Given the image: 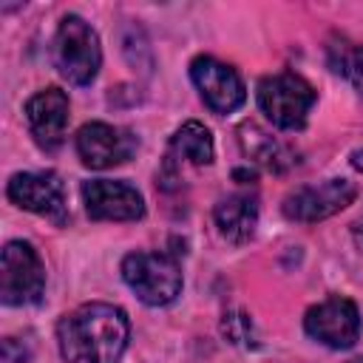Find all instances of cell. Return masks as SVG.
Wrapping results in <instances>:
<instances>
[{"instance_id":"1","label":"cell","mask_w":363,"mask_h":363,"mask_svg":"<svg viewBox=\"0 0 363 363\" xmlns=\"http://www.w3.org/2000/svg\"><path fill=\"white\" fill-rule=\"evenodd\" d=\"M128 315L113 303H82L57 323L60 354L68 363H119L128 346Z\"/></svg>"},{"instance_id":"2","label":"cell","mask_w":363,"mask_h":363,"mask_svg":"<svg viewBox=\"0 0 363 363\" xmlns=\"http://www.w3.org/2000/svg\"><path fill=\"white\" fill-rule=\"evenodd\" d=\"M122 278L147 306H167L182 292L179 261L167 252H130L122 261Z\"/></svg>"},{"instance_id":"3","label":"cell","mask_w":363,"mask_h":363,"mask_svg":"<svg viewBox=\"0 0 363 363\" xmlns=\"http://www.w3.org/2000/svg\"><path fill=\"white\" fill-rule=\"evenodd\" d=\"M102 62V48L96 31L77 14H65L60 20L57 37H54V65L60 74L74 85L94 82Z\"/></svg>"},{"instance_id":"4","label":"cell","mask_w":363,"mask_h":363,"mask_svg":"<svg viewBox=\"0 0 363 363\" xmlns=\"http://www.w3.org/2000/svg\"><path fill=\"white\" fill-rule=\"evenodd\" d=\"M315 99H318L315 88L292 71H281L258 82V108L267 113V119L275 128L284 130L303 128Z\"/></svg>"},{"instance_id":"5","label":"cell","mask_w":363,"mask_h":363,"mask_svg":"<svg viewBox=\"0 0 363 363\" xmlns=\"http://www.w3.org/2000/svg\"><path fill=\"white\" fill-rule=\"evenodd\" d=\"M45 289V267L28 241H9L0 255V298L9 306L37 303Z\"/></svg>"},{"instance_id":"6","label":"cell","mask_w":363,"mask_h":363,"mask_svg":"<svg viewBox=\"0 0 363 363\" xmlns=\"http://www.w3.org/2000/svg\"><path fill=\"white\" fill-rule=\"evenodd\" d=\"M354 196L357 187L349 179H326L320 184H303L284 199V216L301 224H315L349 207Z\"/></svg>"},{"instance_id":"7","label":"cell","mask_w":363,"mask_h":363,"mask_svg":"<svg viewBox=\"0 0 363 363\" xmlns=\"http://www.w3.org/2000/svg\"><path fill=\"white\" fill-rule=\"evenodd\" d=\"M303 329L329 349H352L360 337V312L354 301L332 295L306 312Z\"/></svg>"},{"instance_id":"8","label":"cell","mask_w":363,"mask_h":363,"mask_svg":"<svg viewBox=\"0 0 363 363\" xmlns=\"http://www.w3.org/2000/svg\"><path fill=\"white\" fill-rule=\"evenodd\" d=\"M190 79L199 88L204 105L216 113H230V111L241 108L247 99L244 82L235 74V68H230L227 62H221L216 57H207V54L196 57L190 62Z\"/></svg>"},{"instance_id":"9","label":"cell","mask_w":363,"mask_h":363,"mask_svg":"<svg viewBox=\"0 0 363 363\" xmlns=\"http://www.w3.org/2000/svg\"><path fill=\"white\" fill-rule=\"evenodd\" d=\"M136 145L139 142L130 130L108 122H88L77 130V153L91 170H105L128 162L136 153Z\"/></svg>"},{"instance_id":"10","label":"cell","mask_w":363,"mask_h":363,"mask_svg":"<svg viewBox=\"0 0 363 363\" xmlns=\"http://www.w3.org/2000/svg\"><path fill=\"white\" fill-rule=\"evenodd\" d=\"M6 196L37 216H45L57 224H62L68 218V207H65V190L57 173L45 170V173H14L9 179Z\"/></svg>"},{"instance_id":"11","label":"cell","mask_w":363,"mask_h":363,"mask_svg":"<svg viewBox=\"0 0 363 363\" xmlns=\"http://www.w3.org/2000/svg\"><path fill=\"white\" fill-rule=\"evenodd\" d=\"M82 201L94 221H136L145 216V199L128 182L91 179L82 184Z\"/></svg>"},{"instance_id":"12","label":"cell","mask_w":363,"mask_h":363,"mask_svg":"<svg viewBox=\"0 0 363 363\" xmlns=\"http://www.w3.org/2000/svg\"><path fill=\"white\" fill-rule=\"evenodd\" d=\"M26 122L37 145L54 150L65 139L68 128V96L60 88H45L26 102Z\"/></svg>"},{"instance_id":"13","label":"cell","mask_w":363,"mask_h":363,"mask_svg":"<svg viewBox=\"0 0 363 363\" xmlns=\"http://www.w3.org/2000/svg\"><path fill=\"white\" fill-rule=\"evenodd\" d=\"M216 227L218 233L233 241V244H244L252 238L255 233V224H258V201L255 196L250 193H235V196H227L216 204Z\"/></svg>"},{"instance_id":"14","label":"cell","mask_w":363,"mask_h":363,"mask_svg":"<svg viewBox=\"0 0 363 363\" xmlns=\"http://www.w3.org/2000/svg\"><path fill=\"white\" fill-rule=\"evenodd\" d=\"M241 145H244V150H247L250 159H255L258 164H264L269 170H284V167L292 164L289 150L278 139H272L269 133L258 130L255 125H244L241 128Z\"/></svg>"},{"instance_id":"15","label":"cell","mask_w":363,"mask_h":363,"mask_svg":"<svg viewBox=\"0 0 363 363\" xmlns=\"http://www.w3.org/2000/svg\"><path fill=\"white\" fill-rule=\"evenodd\" d=\"M170 147H173L176 156L187 159V162H193V164H210V162H213V153H216V150H213V136H210V130H207L201 122H196V119L184 122V125L173 133Z\"/></svg>"},{"instance_id":"16","label":"cell","mask_w":363,"mask_h":363,"mask_svg":"<svg viewBox=\"0 0 363 363\" xmlns=\"http://www.w3.org/2000/svg\"><path fill=\"white\" fill-rule=\"evenodd\" d=\"M329 65L335 74H340L360 96H363V45L354 43H332L329 45Z\"/></svg>"},{"instance_id":"17","label":"cell","mask_w":363,"mask_h":363,"mask_svg":"<svg viewBox=\"0 0 363 363\" xmlns=\"http://www.w3.org/2000/svg\"><path fill=\"white\" fill-rule=\"evenodd\" d=\"M221 329H224V335H227L233 343H238V346H250L252 323H250L247 315H241V312H230V315H224Z\"/></svg>"},{"instance_id":"18","label":"cell","mask_w":363,"mask_h":363,"mask_svg":"<svg viewBox=\"0 0 363 363\" xmlns=\"http://www.w3.org/2000/svg\"><path fill=\"white\" fill-rule=\"evenodd\" d=\"M352 167H354V170H360V173H363V147H360V150H354V153H352Z\"/></svg>"},{"instance_id":"19","label":"cell","mask_w":363,"mask_h":363,"mask_svg":"<svg viewBox=\"0 0 363 363\" xmlns=\"http://www.w3.org/2000/svg\"><path fill=\"white\" fill-rule=\"evenodd\" d=\"M357 238L363 241V216H360V221H357Z\"/></svg>"},{"instance_id":"20","label":"cell","mask_w":363,"mask_h":363,"mask_svg":"<svg viewBox=\"0 0 363 363\" xmlns=\"http://www.w3.org/2000/svg\"><path fill=\"white\" fill-rule=\"evenodd\" d=\"M349 363H363V357H352V360H349Z\"/></svg>"}]
</instances>
